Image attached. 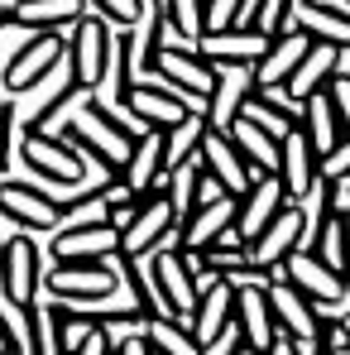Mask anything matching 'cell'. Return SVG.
Returning <instances> with one entry per match:
<instances>
[{
  "mask_svg": "<svg viewBox=\"0 0 350 355\" xmlns=\"http://www.w3.org/2000/svg\"><path fill=\"white\" fill-rule=\"evenodd\" d=\"M235 221V197H211V202H202L197 211H187L182 221H177V236H173V250L182 254H202L211 240H221L231 231Z\"/></svg>",
  "mask_w": 350,
  "mask_h": 355,
  "instance_id": "obj_22",
  "label": "cell"
},
{
  "mask_svg": "<svg viewBox=\"0 0 350 355\" xmlns=\"http://www.w3.org/2000/svg\"><path fill=\"white\" fill-rule=\"evenodd\" d=\"M269 34L250 29V24H235V29H207L197 39V53L211 62V67H235V72H250L254 58L264 53Z\"/></svg>",
  "mask_w": 350,
  "mask_h": 355,
  "instance_id": "obj_17",
  "label": "cell"
},
{
  "mask_svg": "<svg viewBox=\"0 0 350 355\" xmlns=\"http://www.w3.org/2000/svg\"><path fill=\"white\" fill-rule=\"evenodd\" d=\"M269 307H274L279 331L292 336V341H312V336H317V327H322V307H317L307 293H297L292 284H283V279H274V284H269Z\"/></svg>",
  "mask_w": 350,
  "mask_h": 355,
  "instance_id": "obj_27",
  "label": "cell"
},
{
  "mask_svg": "<svg viewBox=\"0 0 350 355\" xmlns=\"http://www.w3.org/2000/svg\"><path fill=\"white\" fill-rule=\"evenodd\" d=\"M111 178H120V187L134 192V197H144L149 187H159V182L168 178V164H164V130H144V135L130 144L120 173H111Z\"/></svg>",
  "mask_w": 350,
  "mask_h": 355,
  "instance_id": "obj_25",
  "label": "cell"
},
{
  "mask_svg": "<svg viewBox=\"0 0 350 355\" xmlns=\"http://www.w3.org/2000/svg\"><path fill=\"white\" fill-rule=\"evenodd\" d=\"M91 221H111V197H106V182L91 187V192H77L62 202L58 226H91Z\"/></svg>",
  "mask_w": 350,
  "mask_h": 355,
  "instance_id": "obj_37",
  "label": "cell"
},
{
  "mask_svg": "<svg viewBox=\"0 0 350 355\" xmlns=\"http://www.w3.org/2000/svg\"><path fill=\"white\" fill-rule=\"evenodd\" d=\"M144 259H149V279H154V293H159L164 317L187 322L192 307H197V293H202L197 269H192V254H182V250H173V245H164V250H154V254H144Z\"/></svg>",
  "mask_w": 350,
  "mask_h": 355,
  "instance_id": "obj_5",
  "label": "cell"
},
{
  "mask_svg": "<svg viewBox=\"0 0 350 355\" xmlns=\"http://www.w3.org/2000/svg\"><path fill=\"white\" fill-rule=\"evenodd\" d=\"M197 164H202V173L211 178V182H216L226 197H240V192L254 182V173L245 168V159L235 154V144L226 139V130H207V135H202Z\"/></svg>",
  "mask_w": 350,
  "mask_h": 355,
  "instance_id": "obj_26",
  "label": "cell"
},
{
  "mask_svg": "<svg viewBox=\"0 0 350 355\" xmlns=\"http://www.w3.org/2000/svg\"><path fill=\"white\" fill-rule=\"evenodd\" d=\"M250 0H207V29H235L245 24Z\"/></svg>",
  "mask_w": 350,
  "mask_h": 355,
  "instance_id": "obj_43",
  "label": "cell"
},
{
  "mask_svg": "<svg viewBox=\"0 0 350 355\" xmlns=\"http://www.w3.org/2000/svg\"><path fill=\"white\" fill-rule=\"evenodd\" d=\"M139 82V34L134 29H116V44H111V77L106 87L116 92V101Z\"/></svg>",
  "mask_w": 350,
  "mask_h": 355,
  "instance_id": "obj_33",
  "label": "cell"
},
{
  "mask_svg": "<svg viewBox=\"0 0 350 355\" xmlns=\"http://www.w3.org/2000/svg\"><path fill=\"white\" fill-rule=\"evenodd\" d=\"M331 355H350V341H341V346H336V351H331Z\"/></svg>",
  "mask_w": 350,
  "mask_h": 355,
  "instance_id": "obj_51",
  "label": "cell"
},
{
  "mask_svg": "<svg viewBox=\"0 0 350 355\" xmlns=\"http://www.w3.org/2000/svg\"><path fill=\"white\" fill-rule=\"evenodd\" d=\"M159 10L177 44H197L207 34V0H159Z\"/></svg>",
  "mask_w": 350,
  "mask_h": 355,
  "instance_id": "obj_35",
  "label": "cell"
},
{
  "mask_svg": "<svg viewBox=\"0 0 350 355\" xmlns=\"http://www.w3.org/2000/svg\"><path fill=\"white\" fill-rule=\"evenodd\" d=\"M341 279H346V302H350V259H346V269H341Z\"/></svg>",
  "mask_w": 350,
  "mask_h": 355,
  "instance_id": "obj_50",
  "label": "cell"
},
{
  "mask_svg": "<svg viewBox=\"0 0 350 355\" xmlns=\"http://www.w3.org/2000/svg\"><path fill=\"white\" fill-rule=\"evenodd\" d=\"M144 130L139 125H130V120L111 111L96 92H87V101L67 116L62 125V139L87 159V164H96V168H106V178L120 173V164H125V154H130V144L139 139Z\"/></svg>",
  "mask_w": 350,
  "mask_h": 355,
  "instance_id": "obj_1",
  "label": "cell"
},
{
  "mask_svg": "<svg viewBox=\"0 0 350 355\" xmlns=\"http://www.w3.org/2000/svg\"><path fill=\"white\" fill-rule=\"evenodd\" d=\"M264 355H297V341L279 331V336H274V346H269V351H264Z\"/></svg>",
  "mask_w": 350,
  "mask_h": 355,
  "instance_id": "obj_47",
  "label": "cell"
},
{
  "mask_svg": "<svg viewBox=\"0 0 350 355\" xmlns=\"http://www.w3.org/2000/svg\"><path fill=\"white\" fill-rule=\"evenodd\" d=\"M302 49H307V34H297V29L269 34L264 53H259L254 67H250L254 92H283V87H288V77H292V67H297V58H302Z\"/></svg>",
  "mask_w": 350,
  "mask_h": 355,
  "instance_id": "obj_23",
  "label": "cell"
},
{
  "mask_svg": "<svg viewBox=\"0 0 350 355\" xmlns=\"http://www.w3.org/2000/svg\"><path fill=\"white\" fill-rule=\"evenodd\" d=\"M111 44H116V29L101 19V15H82L72 29H67V72L82 92H101L106 77H111Z\"/></svg>",
  "mask_w": 350,
  "mask_h": 355,
  "instance_id": "obj_4",
  "label": "cell"
},
{
  "mask_svg": "<svg viewBox=\"0 0 350 355\" xmlns=\"http://www.w3.org/2000/svg\"><path fill=\"white\" fill-rule=\"evenodd\" d=\"M341 67H346V53H341V49H331V44H312V39H307V49H302V58H297V67H292L283 96L297 101V106L312 101V96H322Z\"/></svg>",
  "mask_w": 350,
  "mask_h": 355,
  "instance_id": "obj_20",
  "label": "cell"
},
{
  "mask_svg": "<svg viewBox=\"0 0 350 355\" xmlns=\"http://www.w3.org/2000/svg\"><path fill=\"white\" fill-rule=\"evenodd\" d=\"M91 15H101L111 29H134L144 19V0H87Z\"/></svg>",
  "mask_w": 350,
  "mask_h": 355,
  "instance_id": "obj_40",
  "label": "cell"
},
{
  "mask_svg": "<svg viewBox=\"0 0 350 355\" xmlns=\"http://www.w3.org/2000/svg\"><path fill=\"white\" fill-rule=\"evenodd\" d=\"M49 293L58 302H106L120 284L116 259H91V264H58L44 274Z\"/></svg>",
  "mask_w": 350,
  "mask_h": 355,
  "instance_id": "obj_11",
  "label": "cell"
},
{
  "mask_svg": "<svg viewBox=\"0 0 350 355\" xmlns=\"http://www.w3.org/2000/svg\"><path fill=\"white\" fill-rule=\"evenodd\" d=\"M120 111H125L130 125H139V130H173L182 120H192L202 106L187 101V96H177V92H168V87H159V82H134L120 96Z\"/></svg>",
  "mask_w": 350,
  "mask_h": 355,
  "instance_id": "obj_9",
  "label": "cell"
},
{
  "mask_svg": "<svg viewBox=\"0 0 350 355\" xmlns=\"http://www.w3.org/2000/svg\"><path fill=\"white\" fill-rule=\"evenodd\" d=\"M0 355H19V351H0Z\"/></svg>",
  "mask_w": 350,
  "mask_h": 355,
  "instance_id": "obj_52",
  "label": "cell"
},
{
  "mask_svg": "<svg viewBox=\"0 0 350 355\" xmlns=\"http://www.w3.org/2000/svg\"><path fill=\"white\" fill-rule=\"evenodd\" d=\"M245 111L259 120V125H269L274 135H288L302 125V106L288 101L283 92H250V101H245Z\"/></svg>",
  "mask_w": 350,
  "mask_h": 355,
  "instance_id": "obj_30",
  "label": "cell"
},
{
  "mask_svg": "<svg viewBox=\"0 0 350 355\" xmlns=\"http://www.w3.org/2000/svg\"><path fill=\"white\" fill-rule=\"evenodd\" d=\"M292 29L307 34L312 44H331V49L350 53V5H341V0H297Z\"/></svg>",
  "mask_w": 350,
  "mask_h": 355,
  "instance_id": "obj_21",
  "label": "cell"
},
{
  "mask_svg": "<svg viewBox=\"0 0 350 355\" xmlns=\"http://www.w3.org/2000/svg\"><path fill=\"white\" fill-rule=\"evenodd\" d=\"M116 269H120V279L130 284V297H134V307H139L144 317H164V307H159V293H154V279H149V259H130V254H116Z\"/></svg>",
  "mask_w": 350,
  "mask_h": 355,
  "instance_id": "obj_36",
  "label": "cell"
},
{
  "mask_svg": "<svg viewBox=\"0 0 350 355\" xmlns=\"http://www.w3.org/2000/svg\"><path fill=\"white\" fill-rule=\"evenodd\" d=\"M116 355H154L149 341H144V327H139V331H125V336L116 341Z\"/></svg>",
  "mask_w": 350,
  "mask_h": 355,
  "instance_id": "obj_46",
  "label": "cell"
},
{
  "mask_svg": "<svg viewBox=\"0 0 350 355\" xmlns=\"http://www.w3.org/2000/svg\"><path fill=\"white\" fill-rule=\"evenodd\" d=\"M177 221H182V211H177V202H173V192H168V182L149 187V192L134 202V211L120 221V254L144 259V254H154V250L173 245Z\"/></svg>",
  "mask_w": 350,
  "mask_h": 355,
  "instance_id": "obj_2",
  "label": "cell"
},
{
  "mask_svg": "<svg viewBox=\"0 0 350 355\" xmlns=\"http://www.w3.org/2000/svg\"><path fill=\"white\" fill-rule=\"evenodd\" d=\"M202 135H207V120H202V111H197L192 120H182V125H173V130H164V164H168V173L187 168V164H197Z\"/></svg>",
  "mask_w": 350,
  "mask_h": 355,
  "instance_id": "obj_32",
  "label": "cell"
},
{
  "mask_svg": "<svg viewBox=\"0 0 350 355\" xmlns=\"http://www.w3.org/2000/svg\"><path fill=\"white\" fill-rule=\"evenodd\" d=\"M72 355H116V341H111V336L96 327V331H91V336H87V341H82Z\"/></svg>",
  "mask_w": 350,
  "mask_h": 355,
  "instance_id": "obj_45",
  "label": "cell"
},
{
  "mask_svg": "<svg viewBox=\"0 0 350 355\" xmlns=\"http://www.w3.org/2000/svg\"><path fill=\"white\" fill-rule=\"evenodd\" d=\"M283 207H288V197H283L279 178H274V173H269V178H254V182L235 197V221H231V231L250 245V240L259 236V231H264V226H269Z\"/></svg>",
  "mask_w": 350,
  "mask_h": 355,
  "instance_id": "obj_19",
  "label": "cell"
},
{
  "mask_svg": "<svg viewBox=\"0 0 350 355\" xmlns=\"http://www.w3.org/2000/svg\"><path fill=\"white\" fill-rule=\"evenodd\" d=\"M144 77H154L159 87H168L177 96H187V101H207V92H211V82H216V67L202 58L197 49H187V44H168V49H159L154 62L144 67Z\"/></svg>",
  "mask_w": 350,
  "mask_h": 355,
  "instance_id": "obj_7",
  "label": "cell"
},
{
  "mask_svg": "<svg viewBox=\"0 0 350 355\" xmlns=\"http://www.w3.org/2000/svg\"><path fill=\"white\" fill-rule=\"evenodd\" d=\"M226 139L235 144V154L245 159V168L254 178H269L279 168V139H283V135H274L269 125H259L250 111H240V116L226 125Z\"/></svg>",
  "mask_w": 350,
  "mask_h": 355,
  "instance_id": "obj_24",
  "label": "cell"
},
{
  "mask_svg": "<svg viewBox=\"0 0 350 355\" xmlns=\"http://www.w3.org/2000/svg\"><path fill=\"white\" fill-rule=\"evenodd\" d=\"M62 58H67V39H62V29H34V34L15 49V58L5 62V92L19 96V92L39 87L44 77H53V67H58Z\"/></svg>",
  "mask_w": 350,
  "mask_h": 355,
  "instance_id": "obj_8",
  "label": "cell"
},
{
  "mask_svg": "<svg viewBox=\"0 0 350 355\" xmlns=\"http://www.w3.org/2000/svg\"><path fill=\"white\" fill-rule=\"evenodd\" d=\"M322 96H326L331 116H336V125H341V135H350V72H346V67L331 77V87H326Z\"/></svg>",
  "mask_w": 350,
  "mask_h": 355,
  "instance_id": "obj_41",
  "label": "cell"
},
{
  "mask_svg": "<svg viewBox=\"0 0 350 355\" xmlns=\"http://www.w3.org/2000/svg\"><path fill=\"white\" fill-rule=\"evenodd\" d=\"M235 327V288L226 279H207L202 293H197V307L187 317V331L197 336V346L207 351L211 341H221L226 331Z\"/></svg>",
  "mask_w": 350,
  "mask_h": 355,
  "instance_id": "obj_18",
  "label": "cell"
},
{
  "mask_svg": "<svg viewBox=\"0 0 350 355\" xmlns=\"http://www.w3.org/2000/svg\"><path fill=\"white\" fill-rule=\"evenodd\" d=\"M0 245H5V240H0Z\"/></svg>",
  "mask_w": 350,
  "mask_h": 355,
  "instance_id": "obj_54",
  "label": "cell"
},
{
  "mask_svg": "<svg viewBox=\"0 0 350 355\" xmlns=\"http://www.w3.org/2000/svg\"><path fill=\"white\" fill-rule=\"evenodd\" d=\"M116 254H120V226L116 221L58 226L53 231V259L58 264H91V259H116Z\"/></svg>",
  "mask_w": 350,
  "mask_h": 355,
  "instance_id": "obj_15",
  "label": "cell"
},
{
  "mask_svg": "<svg viewBox=\"0 0 350 355\" xmlns=\"http://www.w3.org/2000/svg\"><path fill=\"white\" fill-rule=\"evenodd\" d=\"M39 288H44V254H39L29 231H19L0 245V293L19 307H29L39 297Z\"/></svg>",
  "mask_w": 350,
  "mask_h": 355,
  "instance_id": "obj_10",
  "label": "cell"
},
{
  "mask_svg": "<svg viewBox=\"0 0 350 355\" xmlns=\"http://www.w3.org/2000/svg\"><path fill=\"white\" fill-rule=\"evenodd\" d=\"M144 341L154 355H207L197 346V336L187 331V322H173V317H149L144 322Z\"/></svg>",
  "mask_w": 350,
  "mask_h": 355,
  "instance_id": "obj_31",
  "label": "cell"
},
{
  "mask_svg": "<svg viewBox=\"0 0 350 355\" xmlns=\"http://www.w3.org/2000/svg\"><path fill=\"white\" fill-rule=\"evenodd\" d=\"M336 322H341V336H346V341H350V307H346V312H341V317H336Z\"/></svg>",
  "mask_w": 350,
  "mask_h": 355,
  "instance_id": "obj_49",
  "label": "cell"
},
{
  "mask_svg": "<svg viewBox=\"0 0 350 355\" xmlns=\"http://www.w3.org/2000/svg\"><path fill=\"white\" fill-rule=\"evenodd\" d=\"M302 135H307V144L317 149V159H326V154L336 149V139H341V125H336V116H331L326 96H312V101H302Z\"/></svg>",
  "mask_w": 350,
  "mask_h": 355,
  "instance_id": "obj_34",
  "label": "cell"
},
{
  "mask_svg": "<svg viewBox=\"0 0 350 355\" xmlns=\"http://www.w3.org/2000/svg\"><path fill=\"white\" fill-rule=\"evenodd\" d=\"M0 29H15V15H10V5H0Z\"/></svg>",
  "mask_w": 350,
  "mask_h": 355,
  "instance_id": "obj_48",
  "label": "cell"
},
{
  "mask_svg": "<svg viewBox=\"0 0 350 355\" xmlns=\"http://www.w3.org/2000/svg\"><path fill=\"white\" fill-rule=\"evenodd\" d=\"M15 159L44 187H82V178H87V159L62 135H49V130H19Z\"/></svg>",
  "mask_w": 350,
  "mask_h": 355,
  "instance_id": "obj_3",
  "label": "cell"
},
{
  "mask_svg": "<svg viewBox=\"0 0 350 355\" xmlns=\"http://www.w3.org/2000/svg\"><path fill=\"white\" fill-rule=\"evenodd\" d=\"M250 92H254L250 72L216 67V82H211V92H207V101H202V120H207V130H226V125H231V120L245 111Z\"/></svg>",
  "mask_w": 350,
  "mask_h": 355,
  "instance_id": "obj_28",
  "label": "cell"
},
{
  "mask_svg": "<svg viewBox=\"0 0 350 355\" xmlns=\"http://www.w3.org/2000/svg\"><path fill=\"white\" fill-rule=\"evenodd\" d=\"M0 216L15 221L19 231H58L62 216V197L44 182H29V178H0Z\"/></svg>",
  "mask_w": 350,
  "mask_h": 355,
  "instance_id": "obj_6",
  "label": "cell"
},
{
  "mask_svg": "<svg viewBox=\"0 0 350 355\" xmlns=\"http://www.w3.org/2000/svg\"><path fill=\"white\" fill-rule=\"evenodd\" d=\"M0 351L29 355V307L10 302L5 293H0Z\"/></svg>",
  "mask_w": 350,
  "mask_h": 355,
  "instance_id": "obj_38",
  "label": "cell"
},
{
  "mask_svg": "<svg viewBox=\"0 0 350 355\" xmlns=\"http://www.w3.org/2000/svg\"><path fill=\"white\" fill-rule=\"evenodd\" d=\"M10 15L19 29H72L87 15V0H10Z\"/></svg>",
  "mask_w": 350,
  "mask_h": 355,
  "instance_id": "obj_29",
  "label": "cell"
},
{
  "mask_svg": "<svg viewBox=\"0 0 350 355\" xmlns=\"http://www.w3.org/2000/svg\"><path fill=\"white\" fill-rule=\"evenodd\" d=\"M235 331L254 355H264L279 336L274 307H269V284H235Z\"/></svg>",
  "mask_w": 350,
  "mask_h": 355,
  "instance_id": "obj_16",
  "label": "cell"
},
{
  "mask_svg": "<svg viewBox=\"0 0 350 355\" xmlns=\"http://www.w3.org/2000/svg\"><path fill=\"white\" fill-rule=\"evenodd\" d=\"M274 178H279V187H283V197H288L292 207H302V202L317 192V182H322V159H317V149L307 144L302 125L279 139V168H274Z\"/></svg>",
  "mask_w": 350,
  "mask_h": 355,
  "instance_id": "obj_13",
  "label": "cell"
},
{
  "mask_svg": "<svg viewBox=\"0 0 350 355\" xmlns=\"http://www.w3.org/2000/svg\"><path fill=\"white\" fill-rule=\"evenodd\" d=\"M77 96H87V92H82V87H77V82L67 77L58 92H53V96H49V101H44V106H39L34 116L24 120V130H49V135H53V125L62 120V111H72V101H77Z\"/></svg>",
  "mask_w": 350,
  "mask_h": 355,
  "instance_id": "obj_39",
  "label": "cell"
},
{
  "mask_svg": "<svg viewBox=\"0 0 350 355\" xmlns=\"http://www.w3.org/2000/svg\"><path fill=\"white\" fill-rule=\"evenodd\" d=\"M302 245H307V211L288 202V207H283V211H279V216H274V221H269L259 236L250 240L245 250H250V259H254L259 269L279 274V264H283L288 254H297Z\"/></svg>",
  "mask_w": 350,
  "mask_h": 355,
  "instance_id": "obj_14",
  "label": "cell"
},
{
  "mask_svg": "<svg viewBox=\"0 0 350 355\" xmlns=\"http://www.w3.org/2000/svg\"><path fill=\"white\" fill-rule=\"evenodd\" d=\"M15 144H19V106H15V101H5V106H0V173L10 168Z\"/></svg>",
  "mask_w": 350,
  "mask_h": 355,
  "instance_id": "obj_42",
  "label": "cell"
},
{
  "mask_svg": "<svg viewBox=\"0 0 350 355\" xmlns=\"http://www.w3.org/2000/svg\"><path fill=\"white\" fill-rule=\"evenodd\" d=\"M279 269H283V284H292L297 293H307L322 312H346V307H341V302H346V279H341L326 259H317L312 250L288 254Z\"/></svg>",
  "mask_w": 350,
  "mask_h": 355,
  "instance_id": "obj_12",
  "label": "cell"
},
{
  "mask_svg": "<svg viewBox=\"0 0 350 355\" xmlns=\"http://www.w3.org/2000/svg\"><path fill=\"white\" fill-rule=\"evenodd\" d=\"M322 178H336V182H350V135L336 139V149L322 159Z\"/></svg>",
  "mask_w": 350,
  "mask_h": 355,
  "instance_id": "obj_44",
  "label": "cell"
},
{
  "mask_svg": "<svg viewBox=\"0 0 350 355\" xmlns=\"http://www.w3.org/2000/svg\"><path fill=\"white\" fill-rule=\"evenodd\" d=\"M341 5H350V0H341Z\"/></svg>",
  "mask_w": 350,
  "mask_h": 355,
  "instance_id": "obj_53",
  "label": "cell"
}]
</instances>
